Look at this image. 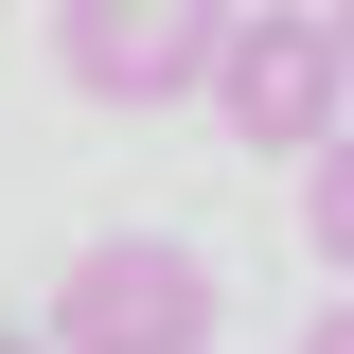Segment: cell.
I'll list each match as a JSON object with an SVG mask.
<instances>
[{"mask_svg":"<svg viewBox=\"0 0 354 354\" xmlns=\"http://www.w3.org/2000/svg\"><path fill=\"white\" fill-rule=\"evenodd\" d=\"M213 248L195 230H88L71 266H53V354H213Z\"/></svg>","mask_w":354,"mask_h":354,"instance_id":"obj_1","label":"cell"},{"mask_svg":"<svg viewBox=\"0 0 354 354\" xmlns=\"http://www.w3.org/2000/svg\"><path fill=\"white\" fill-rule=\"evenodd\" d=\"M213 106H230V142H266V160H301V142L354 124L319 0H230V36H213Z\"/></svg>","mask_w":354,"mask_h":354,"instance_id":"obj_2","label":"cell"},{"mask_svg":"<svg viewBox=\"0 0 354 354\" xmlns=\"http://www.w3.org/2000/svg\"><path fill=\"white\" fill-rule=\"evenodd\" d=\"M213 36L230 0H53V71L88 106H177V88H213Z\"/></svg>","mask_w":354,"mask_h":354,"instance_id":"obj_3","label":"cell"},{"mask_svg":"<svg viewBox=\"0 0 354 354\" xmlns=\"http://www.w3.org/2000/svg\"><path fill=\"white\" fill-rule=\"evenodd\" d=\"M301 248L354 283V124H337V142H301Z\"/></svg>","mask_w":354,"mask_h":354,"instance_id":"obj_4","label":"cell"},{"mask_svg":"<svg viewBox=\"0 0 354 354\" xmlns=\"http://www.w3.org/2000/svg\"><path fill=\"white\" fill-rule=\"evenodd\" d=\"M301 354H354V301H319V319H301Z\"/></svg>","mask_w":354,"mask_h":354,"instance_id":"obj_5","label":"cell"},{"mask_svg":"<svg viewBox=\"0 0 354 354\" xmlns=\"http://www.w3.org/2000/svg\"><path fill=\"white\" fill-rule=\"evenodd\" d=\"M319 36H337V88H354V0H319Z\"/></svg>","mask_w":354,"mask_h":354,"instance_id":"obj_6","label":"cell"},{"mask_svg":"<svg viewBox=\"0 0 354 354\" xmlns=\"http://www.w3.org/2000/svg\"><path fill=\"white\" fill-rule=\"evenodd\" d=\"M0 354H53V337H36V319H18V337H0Z\"/></svg>","mask_w":354,"mask_h":354,"instance_id":"obj_7","label":"cell"}]
</instances>
